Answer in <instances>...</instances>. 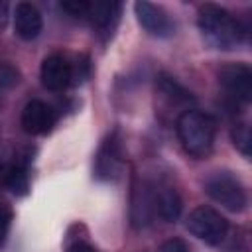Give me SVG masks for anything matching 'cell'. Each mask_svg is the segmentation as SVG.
<instances>
[{
	"label": "cell",
	"instance_id": "obj_1",
	"mask_svg": "<svg viewBox=\"0 0 252 252\" xmlns=\"http://www.w3.org/2000/svg\"><path fill=\"white\" fill-rule=\"evenodd\" d=\"M197 26L203 39L213 49L230 51L246 41V28L240 24V20H236L228 10L215 4H207L199 10Z\"/></svg>",
	"mask_w": 252,
	"mask_h": 252
},
{
	"label": "cell",
	"instance_id": "obj_2",
	"mask_svg": "<svg viewBox=\"0 0 252 252\" xmlns=\"http://www.w3.org/2000/svg\"><path fill=\"white\" fill-rule=\"evenodd\" d=\"M175 132L183 150L193 158H207L215 146L217 122L211 114L189 108L181 112L175 120Z\"/></svg>",
	"mask_w": 252,
	"mask_h": 252
},
{
	"label": "cell",
	"instance_id": "obj_3",
	"mask_svg": "<svg viewBox=\"0 0 252 252\" xmlns=\"http://www.w3.org/2000/svg\"><path fill=\"white\" fill-rule=\"evenodd\" d=\"M205 193L230 213H240L248 205L244 183L230 171H215L205 181Z\"/></svg>",
	"mask_w": 252,
	"mask_h": 252
},
{
	"label": "cell",
	"instance_id": "obj_4",
	"mask_svg": "<svg viewBox=\"0 0 252 252\" xmlns=\"http://www.w3.org/2000/svg\"><path fill=\"white\" fill-rule=\"evenodd\" d=\"M185 226L193 236H197L199 240L213 244V246L224 242L228 236V230H230L228 220L219 211H215L213 207H207V205L195 207L189 213Z\"/></svg>",
	"mask_w": 252,
	"mask_h": 252
},
{
	"label": "cell",
	"instance_id": "obj_5",
	"mask_svg": "<svg viewBox=\"0 0 252 252\" xmlns=\"http://www.w3.org/2000/svg\"><path fill=\"white\" fill-rule=\"evenodd\" d=\"M122 165H124L122 142L120 136L112 132L102 140L94 156V177L100 181H116L122 173Z\"/></svg>",
	"mask_w": 252,
	"mask_h": 252
},
{
	"label": "cell",
	"instance_id": "obj_6",
	"mask_svg": "<svg viewBox=\"0 0 252 252\" xmlns=\"http://www.w3.org/2000/svg\"><path fill=\"white\" fill-rule=\"evenodd\" d=\"M41 85L47 91L59 93L73 85V59L65 53H51L41 61L39 67Z\"/></svg>",
	"mask_w": 252,
	"mask_h": 252
},
{
	"label": "cell",
	"instance_id": "obj_7",
	"mask_svg": "<svg viewBox=\"0 0 252 252\" xmlns=\"http://www.w3.org/2000/svg\"><path fill=\"white\" fill-rule=\"evenodd\" d=\"M219 83L238 102L252 100V71L244 63H228L219 71Z\"/></svg>",
	"mask_w": 252,
	"mask_h": 252
},
{
	"label": "cell",
	"instance_id": "obj_8",
	"mask_svg": "<svg viewBox=\"0 0 252 252\" xmlns=\"http://www.w3.org/2000/svg\"><path fill=\"white\" fill-rule=\"evenodd\" d=\"M134 12H136V18H138L140 26L150 35H154V37H169V35H173L175 24H173L169 14L161 6H156L152 2L140 0V2L134 4Z\"/></svg>",
	"mask_w": 252,
	"mask_h": 252
},
{
	"label": "cell",
	"instance_id": "obj_9",
	"mask_svg": "<svg viewBox=\"0 0 252 252\" xmlns=\"http://www.w3.org/2000/svg\"><path fill=\"white\" fill-rule=\"evenodd\" d=\"M156 181H148V179H140L134 185L132 191V224L136 228H144L148 226L158 215H156V193H154Z\"/></svg>",
	"mask_w": 252,
	"mask_h": 252
},
{
	"label": "cell",
	"instance_id": "obj_10",
	"mask_svg": "<svg viewBox=\"0 0 252 252\" xmlns=\"http://www.w3.org/2000/svg\"><path fill=\"white\" fill-rule=\"evenodd\" d=\"M120 12H122L120 2H89L87 20L91 22L96 35H100L102 39H108L118 26Z\"/></svg>",
	"mask_w": 252,
	"mask_h": 252
},
{
	"label": "cell",
	"instance_id": "obj_11",
	"mask_svg": "<svg viewBox=\"0 0 252 252\" xmlns=\"http://www.w3.org/2000/svg\"><path fill=\"white\" fill-rule=\"evenodd\" d=\"M20 122H22V128L28 132V134H33V136H41V134H47L53 124H55V114L51 110L49 104H45L43 100H30L24 110H22V116H20Z\"/></svg>",
	"mask_w": 252,
	"mask_h": 252
},
{
	"label": "cell",
	"instance_id": "obj_12",
	"mask_svg": "<svg viewBox=\"0 0 252 252\" xmlns=\"http://www.w3.org/2000/svg\"><path fill=\"white\" fill-rule=\"evenodd\" d=\"M43 20L39 10L32 2H20L14 8V30L16 35L24 41H32L41 33Z\"/></svg>",
	"mask_w": 252,
	"mask_h": 252
},
{
	"label": "cell",
	"instance_id": "obj_13",
	"mask_svg": "<svg viewBox=\"0 0 252 252\" xmlns=\"http://www.w3.org/2000/svg\"><path fill=\"white\" fill-rule=\"evenodd\" d=\"M154 193H156V215L165 222L177 220L181 215V209H183V201H181L177 189H173L171 185H167L163 181H156Z\"/></svg>",
	"mask_w": 252,
	"mask_h": 252
},
{
	"label": "cell",
	"instance_id": "obj_14",
	"mask_svg": "<svg viewBox=\"0 0 252 252\" xmlns=\"http://www.w3.org/2000/svg\"><path fill=\"white\" fill-rule=\"evenodd\" d=\"M156 93L159 98L165 100L167 108L171 106H187L189 102H193V96L187 89H183L177 81H173L167 75H159L156 81Z\"/></svg>",
	"mask_w": 252,
	"mask_h": 252
},
{
	"label": "cell",
	"instance_id": "obj_15",
	"mask_svg": "<svg viewBox=\"0 0 252 252\" xmlns=\"http://www.w3.org/2000/svg\"><path fill=\"white\" fill-rule=\"evenodd\" d=\"M4 183L14 195H26L30 187V173H28V159H14L8 163L4 171Z\"/></svg>",
	"mask_w": 252,
	"mask_h": 252
},
{
	"label": "cell",
	"instance_id": "obj_16",
	"mask_svg": "<svg viewBox=\"0 0 252 252\" xmlns=\"http://www.w3.org/2000/svg\"><path fill=\"white\" fill-rule=\"evenodd\" d=\"M232 142L244 158L250 156V128H248V124L242 122V124H236L232 128Z\"/></svg>",
	"mask_w": 252,
	"mask_h": 252
},
{
	"label": "cell",
	"instance_id": "obj_17",
	"mask_svg": "<svg viewBox=\"0 0 252 252\" xmlns=\"http://www.w3.org/2000/svg\"><path fill=\"white\" fill-rule=\"evenodd\" d=\"M59 8L63 12H67L69 16L77 18V20H87V12H89V2L83 0H73V2H61Z\"/></svg>",
	"mask_w": 252,
	"mask_h": 252
},
{
	"label": "cell",
	"instance_id": "obj_18",
	"mask_svg": "<svg viewBox=\"0 0 252 252\" xmlns=\"http://www.w3.org/2000/svg\"><path fill=\"white\" fill-rule=\"evenodd\" d=\"M10 222H12V211L6 205H0V244H4V240L8 236Z\"/></svg>",
	"mask_w": 252,
	"mask_h": 252
},
{
	"label": "cell",
	"instance_id": "obj_19",
	"mask_svg": "<svg viewBox=\"0 0 252 252\" xmlns=\"http://www.w3.org/2000/svg\"><path fill=\"white\" fill-rule=\"evenodd\" d=\"M158 252H191V250H189V246H187L183 240H179V238H169V240H165V242L158 248Z\"/></svg>",
	"mask_w": 252,
	"mask_h": 252
},
{
	"label": "cell",
	"instance_id": "obj_20",
	"mask_svg": "<svg viewBox=\"0 0 252 252\" xmlns=\"http://www.w3.org/2000/svg\"><path fill=\"white\" fill-rule=\"evenodd\" d=\"M65 252H96V248L87 240H75L65 248Z\"/></svg>",
	"mask_w": 252,
	"mask_h": 252
},
{
	"label": "cell",
	"instance_id": "obj_21",
	"mask_svg": "<svg viewBox=\"0 0 252 252\" xmlns=\"http://www.w3.org/2000/svg\"><path fill=\"white\" fill-rule=\"evenodd\" d=\"M6 18H8V4L0 2V28L6 24Z\"/></svg>",
	"mask_w": 252,
	"mask_h": 252
}]
</instances>
